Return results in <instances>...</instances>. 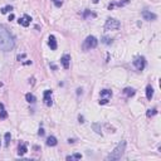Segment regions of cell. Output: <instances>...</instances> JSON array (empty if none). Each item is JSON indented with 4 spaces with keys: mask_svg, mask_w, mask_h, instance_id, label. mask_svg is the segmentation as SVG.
Here are the masks:
<instances>
[{
    "mask_svg": "<svg viewBox=\"0 0 161 161\" xmlns=\"http://www.w3.org/2000/svg\"><path fill=\"white\" fill-rule=\"evenodd\" d=\"M15 47V39L10 34V32L4 25L0 24V49L4 52H9Z\"/></svg>",
    "mask_w": 161,
    "mask_h": 161,
    "instance_id": "1",
    "label": "cell"
},
{
    "mask_svg": "<svg viewBox=\"0 0 161 161\" xmlns=\"http://www.w3.org/2000/svg\"><path fill=\"white\" fill-rule=\"evenodd\" d=\"M125 149H126V142L125 141H121L120 144H118L115 150L112 151V152L107 156V160L108 161H113V160H120L122 156H124V152H125Z\"/></svg>",
    "mask_w": 161,
    "mask_h": 161,
    "instance_id": "2",
    "label": "cell"
},
{
    "mask_svg": "<svg viewBox=\"0 0 161 161\" xmlns=\"http://www.w3.org/2000/svg\"><path fill=\"white\" fill-rule=\"evenodd\" d=\"M97 44H98L97 38L93 37V35H89V37L86 38V40H84L83 49H84V50H91V49H93V48H96Z\"/></svg>",
    "mask_w": 161,
    "mask_h": 161,
    "instance_id": "3",
    "label": "cell"
},
{
    "mask_svg": "<svg viewBox=\"0 0 161 161\" xmlns=\"http://www.w3.org/2000/svg\"><path fill=\"white\" fill-rule=\"evenodd\" d=\"M121 27V23L117 20V19H113V18H108L106 20V24H105V30H116Z\"/></svg>",
    "mask_w": 161,
    "mask_h": 161,
    "instance_id": "4",
    "label": "cell"
},
{
    "mask_svg": "<svg viewBox=\"0 0 161 161\" xmlns=\"http://www.w3.org/2000/svg\"><path fill=\"white\" fill-rule=\"evenodd\" d=\"M134 65L136 67L137 70H144L145 67H146V59H145V57H142V55H137V57H135V59H134Z\"/></svg>",
    "mask_w": 161,
    "mask_h": 161,
    "instance_id": "5",
    "label": "cell"
},
{
    "mask_svg": "<svg viewBox=\"0 0 161 161\" xmlns=\"http://www.w3.org/2000/svg\"><path fill=\"white\" fill-rule=\"evenodd\" d=\"M111 96H112V92L110 89H103V91H101V101H99V105H106V103H108V99L111 98Z\"/></svg>",
    "mask_w": 161,
    "mask_h": 161,
    "instance_id": "6",
    "label": "cell"
},
{
    "mask_svg": "<svg viewBox=\"0 0 161 161\" xmlns=\"http://www.w3.org/2000/svg\"><path fill=\"white\" fill-rule=\"evenodd\" d=\"M18 22H19V24L23 25V27H29L30 25V22H32V18L25 14V15H23Z\"/></svg>",
    "mask_w": 161,
    "mask_h": 161,
    "instance_id": "7",
    "label": "cell"
},
{
    "mask_svg": "<svg viewBox=\"0 0 161 161\" xmlns=\"http://www.w3.org/2000/svg\"><path fill=\"white\" fill-rule=\"evenodd\" d=\"M142 18L145 19V20H147V22H151V20H155L156 18V14H154V13H151L150 10H144L142 12Z\"/></svg>",
    "mask_w": 161,
    "mask_h": 161,
    "instance_id": "8",
    "label": "cell"
},
{
    "mask_svg": "<svg viewBox=\"0 0 161 161\" xmlns=\"http://www.w3.org/2000/svg\"><path fill=\"white\" fill-rule=\"evenodd\" d=\"M43 99H44V103L47 106H52V91H49V89H47V91H44V96H43Z\"/></svg>",
    "mask_w": 161,
    "mask_h": 161,
    "instance_id": "9",
    "label": "cell"
},
{
    "mask_svg": "<svg viewBox=\"0 0 161 161\" xmlns=\"http://www.w3.org/2000/svg\"><path fill=\"white\" fill-rule=\"evenodd\" d=\"M60 63H62L64 69H68L69 68V63H70V55L69 54H64L62 58H60Z\"/></svg>",
    "mask_w": 161,
    "mask_h": 161,
    "instance_id": "10",
    "label": "cell"
},
{
    "mask_svg": "<svg viewBox=\"0 0 161 161\" xmlns=\"http://www.w3.org/2000/svg\"><path fill=\"white\" fill-rule=\"evenodd\" d=\"M48 45L50 47L52 50H55L57 49V40H55V37L54 35H49V38H48Z\"/></svg>",
    "mask_w": 161,
    "mask_h": 161,
    "instance_id": "11",
    "label": "cell"
},
{
    "mask_svg": "<svg viewBox=\"0 0 161 161\" xmlns=\"http://www.w3.org/2000/svg\"><path fill=\"white\" fill-rule=\"evenodd\" d=\"M27 151H28L27 144H24V142H23V144H20V145H19V149H18V155H19V156H23V155H24V154L27 152Z\"/></svg>",
    "mask_w": 161,
    "mask_h": 161,
    "instance_id": "12",
    "label": "cell"
},
{
    "mask_svg": "<svg viewBox=\"0 0 161 161\" xmlns=\"http://www.w3.org/2000/svg\"><path fill=\"white\" fill-rule=\"evenodd\" d=\"M152 97H154V88L149 84V86L146 87V98H147L149 101H151V98Z\"/></svg>",
    "mask_w": 161,
    "mask_h": 161,
    "instance_id": "13",
    "label": "cell"
},
{
    "mask_svg": "<svg viewBox=\"0 0 161 161\" xmlns=\"http://www.w3.org/2000/svg\"><path fill=\"white\" fill-rule=\"evenodd\" d=\"M57 144H58V141H57L54 136H49L48 139H47V145L48 146H55Z\"/></svg>",
    "mask_w": 161,
    "mask_h": 161,
    "instance_id": "14",
    "label": "cell"
},
{
    "mask_svg": "<svg viewBox=\"0 0 161 161\" xmlns=\"http://www.w3.org/2000/svg\"><path fill=\"white\" fill-rule=\"evenodd\" d=\"M124 93L126 94L127 97H132V96H135L136 91H135L134 88H130V87H127V88H125V89H124Z\"/></svg>",
    "mask_w": 161,
    "mask_h": 161,
    "instance_id": "15",
    "label": "cell"
},
{
    "mask_svg": "<svg viewBox=\"0 0 161 161\" xmlns=\"http://www.w3.org/2000/svg\"><path fill=\"white\" fill-rule=\"evenodd\" d=\"M25 99H27V101L29 102V103H34V102L37 101L35 96H34V94H32V93H27V94H25Z\"/></svg>",
    "mask_w": 161,
    "mask_h": 161,
    "instance_id": "16",
    "label": "cell"
},
{
    "mask_svg": "<svg viewBox=\"0 0 161 161\" xmlns=\"http://www.w3.org/2000/svg\"><path fill=\"white\" fill-rule=\"evenodd\" d=\"M6 117H8V112L5 111L3 103H0V118H6Z\"/></svg>",
    "mask_w": 161,
    "mask_h": 161,
    "instance_id": "17",
    "label": "cell"
},
{
    "mask_svg": "<svg viewBox=\"0 0 161 161\" xmlns=\"http://www.w3.org/2000/svg\"><path fill=\"white\" fill-rule=\"evenodd\" d=\"M79 159H82V155L80 154H74V155L67 156V160H79Z\"/></svg>",
    "mask_w": 161,
    "mask_h": 161,
    "instance_id": "18",
    "label": "cell"
},
{
    "mask_svg": "<svg viewBox=\"0 0 161 161\" xmlns=\"http://www.w3.org/2000/svg\"><path fill=\"white\" fill-rule=\"evenodd\" d=\"M102 43H103V44H107V45L112 44V38H110V37H103V38H102Z\"/></svg>",
    "mask_w": 161,
    "mask_h": 161,
    "instance_id": "19",
    "label": "cell"
},
{
    "mask_svg": "<svg viewBox=\"0 0 161 161\" xmlns=\"http://www.w3.org/2000/svg\"><path fill=\"white\" fill-rule=\"evenodd\" d=\"M4 140H5V146L8 147L9 144H10V140H12V136H10L9 132H6V134H5V136H4Z\"/></svg>",
    "mask_w": 161,
    "mask_h": 161,
    "instance_id": "20",
    "label": "cell"
},
{
    "mask_svg": "<svg viewBox=\"0 0 161 161\" xmlns=\"http://www.w3.org/2000/svg\"><path fill=\"white\" fill-rule=\"evenodd\" d=\"M89 17H93V18H94V17H96V14L92 13L91 10H86V12L83 13V18H84V19H87V18H89Z\"/></svg>",
    "mask_w": 161,
    "mask_h": 161,
    "instance_id": "21",
    "label": "cell"
},
{
    "mask_svg": "<svg viewBox=\"0 0 161 161\" xmlns=\"http://www.w3.org/2000/svg\"><path fill=\"white\" fill-rule=\"evenodd\" d=\"M156 113H157V110L156 108H152V110H147V112H146V116L147 117H152V116H155Z\"/></svg>",
    "mask_w": 161,
    "mask_h": 161,
    "instance_id": "22",
    "label": "cell"
},
{
    "mask_svg": "<svg viewBox=\"0 0 161 161\" xmlns=\"http://www.w3.org/2000/svg\"><path fill=\"white\" fill-rule=\"evenodd\" d=\"M129 3H130V0H121V1L113 4V6H115V5H117V6H125V5H127Z\"/></svg>",
    "mask_w": 161,
    "mask_h": 161,
    "instance_id": "23",
    "label": "cell"
},
{
    "mask_svg": "<svg viewBox=\"0 0 161 161\" xmlns=\"http://www.w3.org/2000/svg\"><path fill=\"white\" fill-rule=\"evenodd\" d=\"M12 10H13V6H12V5H6V6H4V8L1 9V13H3V14H6V13L12 12Z\"/></svg>",
    "mask_w": 161,
    "mask_h": 161,
    "instance_id": "24",
    "label": "cell"
},
{
    "mask_svg": "<svg viewBox=\"0 0 161 161\" xmlns=\"http://www.w3.org/2000/svg\"><path fill=\"white\" fill-rule=\"evenodd\" d=\"M92 129L97 132V134H101V126H99V124H93L92 125Z\"/></svg>",
    "mask_w": 161,
    "mask_h": 161,
    "instance_id": "25",
    "label": "cell"
},
{
    "mask_svg": "<svg viewBox=\"0 0 161 161\" xmlns=\"http://www.w3.org/2000/svg\"><path fill=\"white\" fill-rule=\"evenodd\" d=\"M53 3L55 4V6H60V5H62V0H53Z\"/></svg>",
    "mask_w": 161,
    "mask_h": 161,
    "instance_id": "26",
    "label": "cell"
},
{
    "mask_svg": "<svg viewBox=\"0 0 161 161\" xmlns=\"http://www.w3.org/2000/svg\"><path fill=\"white\" fill-rule=\"evenodd\" d=\"M38 135H39V136H44V130L42 129V127L39 129V131H38Z\"/></svg>",
    "mask_w": 161,
    "mask_h": 161,
    "instance_id": "27",
    "label": "cell"
},
{
    "mask_svg": "<svg viewBox=\"0 0 161 161\" xmlns=\"http://www.w3.org/2000/svg\"><path fill=\"white\" fill-rule=\"evenodd\" d=\"M50 67H52V68H53V69H57V65H55V64H53V63H52V64H50Z\"/></svg>",
    "mask_w": 161,
    "mask_h": 161,
    "instance_id": "28",
    "label": "cell"
},
{
    "mask_svg": "<svg viewBox=\"0 0 161 161\" xmlns=\"http://www.w3.org/2000/svg\"><path fill=\"white\" fill-rule=\"evenodd\" d=\"M78 118H79V122H84V121H83V116H79Z\"/></svg>",
    "mask_w": 161,
    "mask_h": 161,
    "instance_id": "29",
    "label": "cell"
},
{
    "mask_svg": "<svg viewBox=\"0 0 161 161\" xmlns=\"http://www.w3.org/2000/svg\"><path fill=\"white\" fill-rule=\"evenodd\" d=\"M77 93H78V94L82 93V88H78V89H77Z\"/></svg>",
    "mask_w": 161,
    "mask_h": 161,
    "instance_id": "30",
    "label": "cell"
},
{
    "mask_svg": "<svg viewBox=\"0 0 161 161\" xmlns=\"http://www.w3.org/2000/svg\"><path fill=\"white\" fill-rule=\"evenodd\" d=\"M99 1V0H93V3H98Z\"/></svg>",
    "mask_w": 161,
    "mask_h": 161,
    "instance_id": "31",
    "label": "cell"
}]
</instances>
